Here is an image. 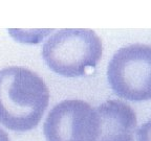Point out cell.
I'll list each match as a JSON object with an SVG mask.
<instances>
[{
  "label": "cell",
  "mask_w": 151,
  "mask_h": 141,
  "mask_svg": "<svg viewBox=\"0 0 151 141\" xmlns=\"http://www.w3.org/2000/svg\"><path fill=\"white\" fill-rule=\"evenodd\" d=\"M50 90L34 71L9 66L0 69V123L15 132H26L41 121L50 103Z\"/></svg>",
  "instance_id": "cell-1"
},
{
  "label": "cell",
  "mask_w": 151,
  "mask_h": 141,
  "mask_svg": "<svg viewBox=\"0 0 151 141\" xmlns=\"http://www.w3.org/2000/svg\"><path fill=\"white\" fill-rule=\"evenodd\" d=\"M102 54L101 39L89 28H62L47 38L42 46L45 64L65 78L85 75L96 68Z\"/></svg>",
  "instance_id": "cell-2"
},
{
  "label": "cell",
  "mask_w": 151,
  "mask_h": 141,
  "mask_svg": "<svg viewBox=\"0 0 151 141\" xmlns=\"http://www.w3.org/2000/svg\"><path fill=\"white\" fill-rule=\"evenodd\" d=\"M107 80L119 97L131 101L151 99V46L128 45L113 54L107 67Z\"/></svg>",
  "instance_id": "cell-3"
},
{
  "label": "cell",
  "mask_w": 151,
  "mask_h": 141,
  "mask_svg": "<svg viewBox=\"0 0 151 141\" xmlns=\"http://www.w3.org/2000/svg\"><path fill=\"white\" fill-rule=\"evenodd\" d=\"M99 132V117L89 103L66 99L50 111L43 133L46 141H94Z\"/></svg>",
  "instance_id": "cell-4"
},
{
  "label": "cell",
  "mask_w": 151,
  "mask_h": 141,
  "mask_svg": "<svg viewBox=\"0 0 151 141\" xmlns=\"http://www.w3.org/2000/svg\"><path fill=\"white\" fill-rule=\"evenodd\" d=\"M99 117V132L94 141H133L137 114L119 99H110L94 109Z\"/></svg>",
  "instance_id": "cell-5"
},
{
  "label": "cell",
  "mask_w": 151,
  "mask_h": 141,
  "mask_svg": "<svg viewBox=\"0 0 151 141\" xmlns=\"http://www.w3.org/2000/svg\"><path fill=\"white\" fill-rule=\"evenodd\" d=\"M137 141H151V119L137 131Z\"/></svg>",
  "instance_id": "cell-6"
},
{
  "label": "cell",
  "mask_w": 151,
  "mask_h": 141,
  "mask_svg": "<svg viewBox=\"0 0 151 141\" xmlns=\"http://www.w3.org/2000/svg\"><path fill=\"white\" fill-rule=\"evenodd\" d=\"M0 141H11L7 133L1 127H0Z\"/></svg>",
  "instance_id": "cell-7"
}]
</instances>
